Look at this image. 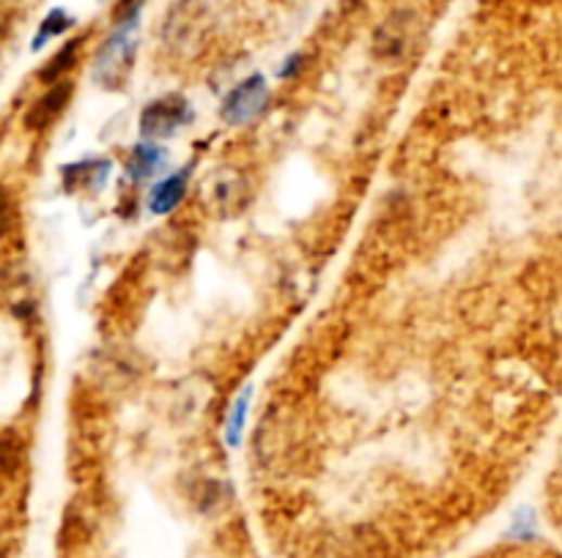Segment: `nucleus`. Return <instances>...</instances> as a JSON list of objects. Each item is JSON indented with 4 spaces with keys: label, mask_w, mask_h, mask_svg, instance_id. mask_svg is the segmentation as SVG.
Listing matches in <instances>:
<instances>
[{
    "label": "nucleus",
    "mask_w": 562,
    "mask_h": 558,
    "mask_svg": "<svg viewBox=\"0 0 562 558\" xmlns=\"http://www.w3.org/2000/svg\"><path fill=\"white\" fill-rule=\"evenodd\" d=\"M215 17V0H179L168 9L163 23V41L174 52H190L209 30Z\"/></svg>",
    "instance_id": "f257e3e1"
},
{
    "label": "nucleus",
    "mask_w": 562,
    "mask_h": 558,
    "mask_svg": "<svg viewBox=\"0 0 562 558\" xmlns=\"http://www.w3.org/2000/svg\"><path fill=\"white\" fill-rule=\"evenodd\" d=\"M135 30H138V20L135 23H124L102 41L97 52V61H93V80L99 86H122L124 77H127L129 66H132L135 55Z\"/></svg>",
    "instance_id": "f03ea898"
},
{
    "label": "nucleus",
    "mask_w": 562,
    "mask_h": 558,
    "mask_svg": "<svg viewBox=\"0 0 562 558\" xmlns=\"http://www.w3.org/2000/svg\"><path fill=\"white\" fill-rule=\"evenodd\" d=\"M190 121V102L184 96H179V93H168V96L154 99V102L145 104L143 113H140V134L154 143V140L174 138Z\"/></svg>",
    "instance_id": "7ed1b4c3"
},
{
    "label": "nucleus",
    "mask_w": 562,
    "mask_h": 558,
    "mask_svg": "<svg viewBox=\"0 0 562 558\" xmlns=\"http://www.w3.org/2000/svg\"><path fill=\"white\" fill-rule=\"evenodd\" d=\"M267 99H269L267 80H264L261 75L247 77V80L239 82V86L222 99L220 118L226 124H231V127H242V124L253 121V118L261 113Z\"/></svg>",
    "instance_id": "20e7f679"
},
{
    "label": "nucleus",
    "mask_w": 562,
    "mask_h": 558,
    "mask_svg": "<svg viewBox=\"0 0 562 558\" xmlns=\"http://www.w3.org/2000/svg\"><path fill=\"white\" fill-rule=\"evenodd\" d=\"M414 20L412 12H395L384 20L382 25L373 34V55L384 64H393V61H400L409 52L414 39Z\"/></svg>",
    "instance_id": "39448f33"
},
{
    "label": "nucleus",
    "mask_w": 562,
    "mask_h": 558,
    "mask_svg": "<svg viewBox=\"0 0 562 558\" xmlns=\"http://www.w3.org/2000/svg\"><path fill=\"white\" fill-rule=\"evenodd\" d=\"M72 91H75V86H72L69 80H61L55 82V86H50V91H47L44 96H39L30 104L28 116H25V127H28L30 132H41V129L50 127V124L66 109Z\"/></svg>",
    "instance_id": "423d86ee"
},
{
    "label": "nucleus",
    "mask_w": 562,
    "mask_h": 558,
    "mask_svg": "<svg viewBox=\"0 0 562 558\" xmlns=\"http://www.w3.org/2000/svg\"><path fill=\"white\" fill-rule=\"evenodd\" d=\"M187 181H190V170H179V173L159 181V184L149 192V211L157 213V217H165V213L174 211V208L184 200Z\"/></svg>",
    "instance_id": "0eeeda50"
},
{
    "label": "nucleus",
    "mask_w": 562,
    "mask_h": 558,
    "mask_svg": "<svg viewBox=\"0 0 562 558\" xmlns=\"http://www.w3.org/2000/svg\"><path fill=\"white\" fill-rule=\"evenodd\" d=\"M165 159H168L165 148H159L157 143H138L127 159V173L132 176L135 181L154 179L165 167Z\"/></svg>",
    "instance_id": "6e6552de"
},
{
    "label": "nucleus",
    "mask_w": 562,
    "mask_h": 558,
    "mask_svg": "<svg viewBox=\"0 0 562 558\" xmlns=\"http://www.w3.org/2000/svg\"><path fill=\"white\" fill-rule=\"evenodd\" d=\"M80 47H82V39L66 41V44L61 47L59 52H55L53 59L47 61L44 69L39 72V80L47 82V86H55V82L64 80V77L72 72V66L77 64V55H80Z\"/></svg>",
    "instance_id": "1a4fd4ad"
},
{
    "label": "nucleus",
    "mask_w": 562,
    "mask_h": 558,
    "mask_svg": "<svg viewBox=\"0 0 562 558\" xmlns=\"http://www.w3.org/2000/svg\"><path fill=\"white\" fill-rule=\"evenodd\" d=\"M25 460V441L17 430L0 432V473L14 477Z\"/></svg>",
    "instance_id": "9d476101"
},
{
    "label": "nucleus",
    "mask_w": 562,
    "mask_h": 558,
    "mask_svg": "<svg viewBox=\"0 0 562 558\" xmlns=\"http://www.w3.org/2000/svg\"><path fill=\"white\" fill-rule=\"evenodd\" d=\"M72 25H75V20H72L64 9H55V12H50L44 17V23L39 25V30H36L34 50H41V47H44L50 39H55V36H64Z\"/></svg>",
    "instance_id": "9b49d317"
},
{
    "label": "nucleus",
    "mask_w": 562,
    "mask_h": 558,
    "mask_svg": "<svg viewBox=\"0 0 562 558\" xmlns=\"http://www.w3.org/2000/svg\"><path fill=\"white\" fill-rule=\"evenodd\" d=\"M247 400H250V389H244L231 408V419H228V443H231V446H237L239 436H242L244 414H247Z\"/></svg>",
    "instance_id": "f8f14e48"
},
{
    "label": "nucleus",
    "mask_w": 562,
    "mask_h": 558,
    "mask_svg": "<svg viewBox=\"0 0 562 558\" xmlns=\"http://www.w3.org/2000/svg\"><path fill=\"white\" fill-rule=\"evenodd\" d=\"M12 222H14L12 195H9L7 186L0 184V238L9 236V231H12Z\"/></svg>",
    "instance_id": "ddd939ff"
},
{
    "label": "nucleus",
    "mask_w": 562,
    "mask_h": 558,
    "mask_svg": "<svg viewBox=\"0 0 562 558\" xmlns=\"http://www.w3.org/2000/svg\"><path fill=\"white\" fill-rule=\"evenodd\" d=\"M140 9H143V0H122L116 7V25H124V23H135L140 14Z\"/></svg>",
    "instance_id": "4468645a"
},
{
    "label": "nucleus",
    "mask_w": 562,
    "mask_h": 558,
    "mask_svg": "<svg viewBox=\"0 0 562 558\" xmlns=\"http://www.w3.org/2000/svg\"><path fill=\"white\" fill-rule=\"evenodd\" d=\"M14 20V0H0V39L9 34Z\"/></svg>",
    "instance_id": "2eb2a0df"
},
{
    "label": "nucleus",
    "mask_w": 562,
    "mask_h": 558,
    "mask_svg": "<svg viewBox=\"0 0 562 558\" xmlns=\"http://www.w3.org/2000/svg\"><path fill=\"white\" fill-rule=\"evenodd\" d=\"M299 66H302V59H299V55H291L289 64H285L283 69H280V77H294V75H296V69H299Z\"/></svg>",
    "instance_id": "dca6fc26"
}]
</instances>
